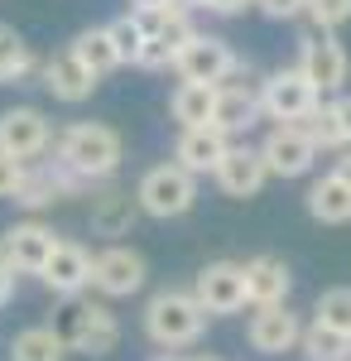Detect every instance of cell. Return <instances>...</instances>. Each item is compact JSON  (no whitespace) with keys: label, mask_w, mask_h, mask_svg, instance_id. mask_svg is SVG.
Masks as SVG:
<instances>
[{"label":"cell","mask_w":351,"mask_h":361,"mask_svg":"<svg viewBox=\"0 0 351 361\" xmlns=\"http://www.w3.org/2000/svg\"><path fill=\"white\" fill-rule=\"evenodd\" d=\"M192 361H216V357H192Z\"/></svg>","instance_id":"obj_41"},{"label":"cell","mask_w":351,"mask_h":361,"mask_svg":"<svg viewBox=\"0 0 351 361\" xmlns=\"http://www.w3.org/2000/svg\"><path fill=\"white\" fill-rule=\"evenodd\" d=\"M25 183V164H15L10 154H0V197H15Z\"/></svg>","instance_id":"obj_33"},{"label":"cell","mask_w":351,"mask_h":361,"mask_svg":"<svg viewBox=\"0 0 351 361\" xmlns=\"http://www.w3.org/2000/svg\"><path fill=\"white\" fill-rule=\"evenodd\" d=\"M298 352L308 361H351V337H337V333H327V328H318V323H303Z\"/></svg>","instance_id":"obj_30"},{"label":"cell","mask_w":351,"mask_h":361,"mask_svg":"<svg viewBox=\"0 0 351 361\" xmlns=\"http://www.w3.org/2000/svg\"><path fill=\"white\" fill-rule=\"evenodd\" d=\"M202 328H207V313L192 299V289H159V294H149V304H144V333H149L154 347H164V352L192 347L202 337Z\"/></svg>","instance_id":"obj_2"},{"label":"cell","mask_w":351,"mask_h":361,"mask_svg":"<svg viewBox=\"0 0 351 361\" xmlns=\"http://www.w3.org/2000/svg\"><path fill=\"white\" fill-rule=\"evenodd\" d=\"M39 279L58 299H78L82 289L92 284V250L78 246V241H58V250L49 255V265L39 270Z\"/></svg>","instance_id":"obj_14"},{"label":"cell","mask_w":351,"mask_h":361,"mask_svg":"<svg viewBox=\"0 0 351 361\" xmlns=\"http://www.w3.org/2000/svg\"><path fill=\"white\" fill-rule=\"evenodd\" d=\"M308 217L323 226H347L351 222V188L337 173H323L313 188H308Z\"/></svg>","instance_id":"obj_23"},{"label":"cell","mask_w":351,"mask_h":361,"mask_svg":"<svg viewBox=\"0 0 351 361\" xmlns=\"http://www.w3.org/2000/svg\"><path fill=\"white\" fill-rule=\"evenodd\" d=\"M332 173H337V178L351 188V149H342V159H337V169H332Z\"/></svg>","instance_id":"obj_38"},{"label":"cell","mask_w":351,"mask_h":361,"mask_svg":"<svg viewBox=\"0 0 351 361\" xmlns=\"http://www.w3.org/2000/svg\"><path fill=\"white\" fill-rule=\"evenodd\" d=\"M168 111L183 130H202L212 126V111H216V87H197V82H178L173 97H168Z\"/></svg>","instance_id":"obj_24"},{"label":"cell","mask_w":351,"mask_h":361,"mask_svg":"<svg viewBox=\"0 0 351 361\" xmlns=\"http://www.w3.org/2000/svg\"><path fill=\"white\" fill-rule=\"evenodd\" d=\"M54 145V126L34 106H10L0 111V154H10L15 164H34L39 154H49Z\"/></svg>","instance_id":"obj_10"},{"label":"cell","mask_w":351,"mask_h":361,"mask_svg":"<svg viewBox=\"0 0 351 361\" xmlns=\"http://www.w3.org/2000/svg\"><path fill=\"white\" fill-rule=\"evenodd\" d=\"M29 73H34V54H29V44L10 25H0V87H5V82H25Z\"/></svg>","instance_id":"obj_29"},{"label":"cell","mask_w":351,"mask_h":361,"mask_svg":"<svg viewBox=\"0 0 351 361\" xmlns=\"http://www.w3.org/2000/svg\"><path fill=\"white\" fill-rule=\"evenodd\" d=\"M39 78H44V87L54 92L58 102H68V106L87 102V97L97 92V82H101V78H92V73H87V68H82V63H78L73 54H68V49L49 58V63L39 68Z\"/></svg>","instance_id":"obj_18"},{"label":"cell","mask_w":351,"mask_h":361,"mask_svg":"<svg viewBox=\"0 0 351 361\" xmlns=\"http://www.w3.org/2000/svg\"><path fill=\"white\" fill-rule=\"evenodd\" d=\"M192 299L202 304L207 318H226L245 308V270L241 260H207L192 279Z\"/></svg>","instance_id":"obj_7"},{"label":"cell","mask_w":351,"mask_h":361,"mask_svg":"<svg viewBox=\"0 0 351 361\" xmlns=\"http://www.w3.org/2000/svg\"><path fill=\"white\" fill-rule=\"evenodd\" d=\"M216 188L226 197H255L260 188H265V159H260V149H250V145H231L226 149V159L216 164Z\"/></svg>","instance_id":"obj_16"},{"label":"cell","mask_w":351,"mask_h":361,"mask_svg":"<svg viewBox=\"0 0 351 361\" xmlns=\"http://www.w3.org/2000/svg\"><path fill=\"white\" fill-rule=\"evenodd\" d=\"M159 5H168V0H130V15L135 10H159Z\"/></svg>","instance_id":"obj_39"},{"label":"cell","mask_w":351,"mask_h":361,"mask_svg":"<svg viewBox=\"0 0 351 361\" xmlns=\"http://www.w3.org/2000/svg\"><path fill=\"white\" fill-rule=\"evenodd\" d=\"M260 159H265L270 178H303L318 159V149L308 145V135L298 126H274L270 135L260 140Z\"/></svg>","instance_id":"obj_12"},{"label":"cell","mask_w":351,"mask_h":361,"mask_svg":"<svg viewBox=\"0 0 351 361\" xmlns=\"http://www.w3.org/2000/svg\"><path fill=\"white\" fill-rule=\"evenodd\" d=\"M154 361H183V357H154Z\"/></svg>","instance_id":"obj_40"},{"label":"cell","mask_w":351,"mask_h":361,"mask_svg":"<svg viewBox=\"0 0 351 361\" xmlns=\"http://www.w3.org/2000/svg\"><path fill=\"white\" fill-rule=\"evenodd\" d=\"M245 337H250L255 352H265V357H284V352H294V347H298L303 323H298V313H289V304L255 308L250 323H245Z\"/></svg>","instance_id":"obj_15"},{"label":"cell","mask_w":351,"mask_h":361,"mask_svg":"<svg viewBox=\"0 0 351 361\" xmlns=\"http://www.w3.org/2000/svg\"><path fill=\"white\" fill-rule=\"evenodd\" d=\"M226 149H231V140L212 130V126H202V130H178V145H173V164L192 173V178H202V173H216V164L226 159Z\"/></svg>","instance_id":"obj_17"},{"label":"cell","mask_w":351,"mask_h":361,"mask_svg":"<svg viewBox=\"0 0 351 361\" xmlns=\"http://www.w3.org/2000/svg\"><path fill=\"white\" fill-rule=\"evenodd\" d=\"M106 34H111V44H116V58H121V63H135V58H140V49H144V34H140L135 15H121V20H111Z\"/></svg>","instance_id":"obj_31"},{"label":"cell","mask_w":351,"mask_h":361,"mask_svg":"<svg viewBox=\"0 0 351 361\" xmlns=\"http://www.w3.org/2000/svg\"><path fill=\"white\" fill-rule=\"evenodd\" d=\"M173 73L183 78V82H197V87H226L231 78H241L245 63L231 54V44L221 39V34H192V44L178 54L173 63Z\"/></svg>","instance_id":"obj_4"},{"label":"cell","mask_w":351,"mask_h":361,"mask_svg":"<svg viewBox=\"0 0 351 361\" xmlns=\"http://www.w3.org/2000/svg\"><path fill=\"white\" fill-rule=\"evenodd\" d=\"M270 20H294V15H303L308 10V0H255Z\"/></svg>","instance_id":"obj_34"},{"label":"cell","mask_w":351,"mask_h":361,"mask_svg":"<svg viewBox=\"0 0 351 361\" xmlns=\"http://www.w3.org/2000/svg\"><path fill=\"white\" fill-rule=\"evenodd\" d=\"M294 68L308 78V82H313V92H318V97H327V92H337V97H342V87H347V78H351L347 49H342L332 34H323V29H308V34H303Z\"/></svg>","instance_id":"obj_6"},{"label":"cell","mask_w":351,"mask_h":361,"mask_svg":"<svg viewBox=\"0 0 351 361\" xmlns=\"http://www.w3.org/2000/svg\"><path fill=\"white\" fill-rule=\"evenodd\" d=\"M192 34H197V25H192L188 15L168 20L159 34H149V39H144V49H140L135 68H149V73H159V68H173V63H178V54H183V49L192 44Z\"/></svg>","instance_id":"obj_21"},{"label":"cell","mask_w":351,"mask_h":361,"mask_svg":"<svg viewBox=\"0 0 351 361\" xmlns=\"http://www.w3.org/2000/svg\"><path fill=\"white\" fill-rule=\"evenodd\" d=\"M241 270H245V304H250V308H279V304H289L294 270H289V260H284V255H250Z\"/></svg>","instance_id":"obj_13"},{"label":"cell","mask_w":351,"mask_h":361,"mask_svg":"<svg viewBox=\"0 0 351 361\" xmlns=\"http://www.w3.org/2000/svg\"><path fill=\"white\" fill-rule=\"evenodd\" d=\"M332 106H337V121H342V130H347V145H351V92L332 97Z\"/></svg>","instance_id":"obj_37"},{"label":"cell","mask_w":351,"mask_h":361,"mask_svg":"<svg viewBox=\"0 0 351 361\" xmlns=\"http://www.w3.org/2000/svg\"><path fill=\"white\" fill-rule=\"evenodd\" d=\"M68 342L58 328H20L10 337V361H63Z\"/></svg>","instance_id":"obj_26"},{"label":"cell","mask_w":351,"mask_h":361,"mask_svg":"<svg viewBox=\"0 0 351 361\" xmlns=\"http://www.w3.org/2000/svg\"><path fill=\"white\" fill-rule=\"evenodd\" d=\"M144 279H149V265L130 246H106L92 255V289L106 299H130L144 289Z\"/></svg>","instance_id":"obj_8"},{"label":"cell","mask_w":351,"mask_h":361,"mask_svg":"<svg viewBox=\"0 0 351 361\" xmlns=\"http://www.w3.org/2000/svg\"><path fill=\"white\" fill-rule=\"evenodd\" d=\"M135 193H125V188H101V193L92 197V231L97 236H125L130 226H135Z\"/></svg>","instance_id":"obj_22"},{"label":"cell","mask_w":351,"mask_h":361,"mask_svg":"<svg viewBox=\"0 0 351 361\" xmlns=\"http://www.w3.org/2000/svg\"><path fill=\"white\" fill-rule=\"evenodd\" d=\"M298 130L308 135V145H313V149H351V145H347V130H342V121H337V106H332V102H323V106L308 116Z\"/></svg>","instance_id":"obj_28"},{"label":"cell","mask_w":351,"mask_h":361,"mask_svg":"<svg viewBox=\"0 0 351 361\" xmlns=\"http://www.w3.org/2000/svg\"><path fill=\"white\" fill-rule=\"evenodd\" d=\"M313 323L327 328V333H337V337H351V289H347V284H337V289H323V294H318V304H313Z\"/></svg>","instance_id":"obj_27"},{"label":"cell","mask_w":351,"mask_h":361,"mask_svg":"<svg viewBox=\"0 0 351 361\" xmlns=\"http://www.w3.org/2000/svg\"><path fill=\"white\" fill-rule=\"evenodd\" d=\"M255 116H260V92H255L250 82H226V87H216L212 130H221V135L231 140L236 130H245Z\"/></svg>","instance_id":"obj_20"},{"label":"cell","mask_w":351,"mask_h":361,"mask_svg":"<svg viewBox=\"0 0 351 361\" xmlns=\"http://www.w3.org/2000/svg\"><path fill=\"white\" fill-rule=\"evenodd\" d=\"M303 15L313 20V29L332 34V29H342L351 20V0H308V10H303Z\"/></svg>","instance_id":"obj_32"},{"label":"cell","mask_w":351,"mask_h":361,"mask_svg":"<svg viewBox=\"0 0 351 361\" xmlns=\"http://www.w3.org/2000/svg\"><path fill=\"white\" fill-rule=\"evenodd\" d=\"M318 106H323V97L313 92V82L298 68H274L260 82V116H270L279 126H303Z\"/></svg>","instance_id":"obj_5"},{"label":"cell","mask_w":351,"mask_h":361,"mask_svg":"<svg viewBox=\"0 0 351 361\" xmlns=\"http://www.w3.org/2000/svg\"><path fill=\"white\" fill-rule=\"evenodd\" d=\"M15 279H20V275H15V270H10V260L0 255V308L10 304V294H15Z\"/></svg>","instance_id":"obj_36"},{"label":"cell","mask_w":351,"mask_h":361,"mask_svg":"<svg viewBox=\"0 0 351 361\" xmlns=\"http://www.w3.org/2000/svg\"><path fill=\"white\" fill-rule=\"evenodd\" d=\"M78 188H82V183H78V178H68L58 164H25V183H20L15 202L29 207V212H39V207L58 202V197H73Z\"/></svg>","instance_id":"obj_19"},{"label":"cell","mask_w":351,"mask_h":361,"mask_svg":"<svg viewBox=\"0 0 351 361\" xmlns=\"http://www.w3.org/2000/svg\"><path fill=\"white\" fill-rule=\"evenodd\" d=\"M125 159V140L101 121H73L54 140V164L78 183H106Z\"/></svg>","instance_id":"obj_1"},{"label":"cell","mask_w":351,"mask_h":361,"mask_svg":"<svg viewBox=\"0 0 351 361\" xmlns=\"http://www.w3.org/2000/svg\"><path fill=\"white\" fill-rule=\"evenodd\" d=\"M58 241H63V236H58L54 226H44V222L29 217V222H15L5 236H0V255L10 260L15 275H39V270L49 265V255L58 250Z\"/></svg>","instance_id":"obj_11"},{"label":"cell","mask_w":351,"mask_h":361,"mask_svg":"<svg viewBox=\"0 0 351 361\" xmlns=\"http://www.w3.org/2000/svg\"><path fill=\"white\" fill-rule=\"evenodd\" d=\"M68 352H82V357H111L116 347H121V318L111 313L106 304H78L73 308V318H68Z\"/></svg>","instance_id":"obj_9"},{"label":"cell","mask_w":351,"mask_h":361,"mask_svg":"<svg viewBox=\"0 0 351 361\" xmlns=\"http://www.w3.org/2000/svg\"><path fill=\"white\" fill-rule=\"evenodd\" d=\"M68 54L78 58L92 78H106V73H116V68H121V58H116V44H111L106 25H101V29H82L78 39L68 44Z\"/></svg>","instance_id":"obj_25"},{"label":"cell","mask_w":351,"mask_h":361,"mask_svg":"<svg viewBox=\"0 0 351 361\" xmlns=\"http://www.w3.org/2000/svg\"><path fill=\"white\" fill-rule=\"evenodd\" d=\"M192 202H197V178H192V173H183L173 159L140 173V183H135V207L144 212V217H159V222H168V217H183V212H192Z\"/></svg>","instance_id":"obj_3"},{"label":"cell","mask_w":351,"mask_h":361,"mask_svg":"<svg viewBox=\"0 0 351 361\" xmlns=\"http://www.w3.org/2000/svg\"><path fill=\"white\" fill-rule=\"evenodd\" d=\"M245 5H255V0H197V10H212V15H241Z\"/></svg>","instance_id":"obj_35"}]
</instances>
